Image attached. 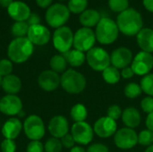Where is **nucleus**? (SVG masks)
<instances>
[{
  "mask_svg": "<svg viewBox=\"0 0 153 152\" xmlns=\"http://www.w3.org/2000/svg\"><path fill=\"white\" fill-rule=\"evenodd\" d=\"M116 22L119 31L128 37L136 36L143 26L142 14L134 8H128L118 13Z\"/></svg>",
  "mask_w": 153,
  "mask_h": 152,
  "instance_id": "nucleus-1",
  "label": "nucleus"
},
{
  "mask_svg": "<svg viewBox=\"0 0 153 152\" xmlns=\"http://www.w3.org/2000/svg\"><path fill=\"white\" fill-rule=\"evenodd\" d=\"M34 50V45L27 37L15 38L13 39L7 48V55L9 59L16 64L26 62Z\"/></svg>",
  "mask_w": 153,
  "mask_h": 152,
  "instance_id": "nucleus-2",
  "label": "nucleus"
},
{
  "mask_svg": "<svg viewBox=\"0 0 153 152\" xmlns=\"http://www.w3.org/2000/svg\"><path fill=\"white\" fill-rule=\"evenodd\" d=\"M95 35L97 41L102 45H110L114 43L119 35L117 22L108 17H101L96 26Z\"/></svg>",
  "mask_w": 153,
  "mask_h": 152,
  "instance_id": "nucleus-3",
  "label": "nucleus"
},
{
  "mask_svg": "<svg viewBox=\"0 0 153 152\" xmlns=\"http://www.w3.org/2000/svg\"><path fill=\"white\" fill-rule=\"evenodd\" d=\"M87 82L84 75L74 69H68L61 75L60 85L70 94H79L86 87Z\"/></svg>",
  "mask_w": 153,
  "mask_h": 152,
  "instance_id": "nucleus-4",
  "label": "nucleus"
},
{
  "mask_svg": "<svg viewBox=\"0 0 153 152\" xmlns=\"http://www.w3.org/2000/svg\"><path fill=\"white\" fill-rule=\"evenodd\" d=\"M70 11L68 7L63 4L56 3L51 4L46 12V22L47 23L55 29L65 26L70 17Z\"/></svg>",
  "mask_w": 153,
  "mask_h": 152,
  "instance_id": "nucleus-5",
  "label": "nucleus"
},
{
  "mask_svg": "<svg viewBox=\"0 0 153 152\" xmlns=\"http://www.w3.org/2000/svg\"><path fill=\"white\" fill-rule=\"evenodd\" d=\"M86 61L89 66L97 72H103L111 64L110 55L100 47H94L86 54Z\"/></svg>",
  "mask_w": 153,
  "mask_h": 152,
  "instance_id": "nucleus-6",
  "label": "nucleus"
},
{
  "mask_svg": "<svg viewBox=\"0 0 153 152\" xmlns=\"http://www.w3.org/2000/svg\"><path fill=\"white\" fill-rule=\"evenodd\" d=\"M74 35L72 30L67 26L56 29L53 34L54 47L62 54L68 52L74 46Z\"/></svg>",
  "mask_w": 153,
  "mask_h": 152,
  "instance_id": "nucleus-7",
  "label": "nucleus"
},
{
  "mask_svg": "<svg viewBox=\"0 0 153 152\" xmlns=\"http://www.w3.org/2000/svg\"><path fill=\"white\" fill-rule=\"evenodd\" d=\"M25 135L30 141H39L45 135V125L43 120L37 115L29 116L22 125Z\"/></svg>",
  "mask_w": 153,
  "mask_h": 152,
  "instance_id": "nucleus-8",
  "label": "nucleus"
},
{
  "mask_svg": "<svg viewBox=\"0 0 153 152\" xmlns=\"http://www.w3.org/2000/svg\"><path fill=\"white\" fill-rule=\"evenodd\" d=\"M96 35L91 28L82 27L76 30L74 35V47L82 52H88L94 47L96 43Z\"/></svg>",
  "mask_w": 153,
  "mask_h": 152,
  "instance_id": "nucleus-9",
  "label": "nucleus"
},
{
  "mask_svg": "<svg viewBox=\"0 0 153 152\" xmlns=\"http://www.w3.org/2000/svg\"><path fill=\"white\" fill-rule=\"evenodd\" d=\"M114 143L121 150H130L138 144V134L134 129L124 127L114 134Z\"/></svg>",
  "mask_w": 153,
  "mask_h": 152,
  "instance_id": "nucleus-10",
  "label": "nucleus"
},
{
  "mask_svg": "<svg viewBox=\"0 0 153 152\" xmlns=\"http://www.w3.org/2000/svg\"><path fill=\"white\" fill-rule=\"evenodd\" d=\"M131 67L135 75L145 76L153 68V56L151 53L140 51L135 55L131 64Z\"/></svg>",
  "mask_w": 153,
  "mask_h": 152,
  "instance_id": "nucleus-11",
  "label": "nucleus"
},
{
  "mask_svg": "<svg viewBox=\"0 0 153 152\" xmlns=\"http://www.w3.org/2000/svg\"><path fill=\"white\" fill-rule=\"evenodd\" d=\"M71 134L75 142L80 145L89 144L94 136L93 127L87 122H78L74 123L71 128Z\"/></svg>",
  "mask_w": 153,
  "mask_h": 152,
  "instance_id": "nucleus-12",
  "label": "nucleus"
},
{
  "mask_svg": "<svg viewBox=\"0 0 153 152\" xmlns=\"http://www.w3.org/2000/svg\"><path fill=\"white\" fill-rule=\"evenodd\" d=\"M94 133L102 139H108L111 136H114L117 131V121L111 119L108 116L100 117L93 125Z\"/></svg>",
  "mask_w": 153,
  "mask_h": 152,
  "instance_id": "nucleus-13",
  "label": "nucleus"
},
{
  "mask_svg": "<svg viewBox=\"0 0 153 152\" xmlns=\"http://www.w3.org/2000/svg\"><path fill=\"white\" fill-rule=\"evenodd\" d=\"M22 110V102L17 95L6 94L0 99V112L5 116L20 115Z\"/></svg>",
  "mask_w": 153,
  "mask_h": 152,
  "instance_id": "nucleus-14",
  "label": "nucleus"
},
{
  "mask_svg": "<svg viewBox=\"0 0 153 152\" xmlns=\"http://www.w3.org/2000/svg\"><path fill=\"white\" fill-rule=\"evenodd\" d=\"M134 59L133 52L126 47H120L113 50L110 55V62L111 65L117 69H124L131 65Z\"/></svg>",
  "mask_w": 153,
  "mask_h": 152,
  "instance_id": "nucleus-15",
  "label": "nucleus"
},
{
  "mask_svg": "<svg viewBox=\"0 0 153 152\" xmlns=\"http://www.w3.org/2000/svg\"><path fill=\"white\" fill-rule=\"evenodd\" d=\"M50 37L51 34L49 30L41 24L30 26L27 34V38L30 41L36 46H43L48 44L50 40Z\"/></svg>",
  "mask_w": 153,
  "mask_h": 152,
  "instance_id": "nucleus-16",
  "label": "nucleus"
},
{
  "mask_svg": "<svg viewBox=\"0 0 153 152\" xmlns=\"http://www.w3.org/2000/svg\"><path fill=\"white\" fill-rule=\"evenodd\" d=\"M61 76L52 70L43 71L38 78L39 86L46 91H53L60 85Z\"/></svg>",
  "mask_w": 153,
  "mask_h": 152,
  "instance_id": "nucleus-17",
  "label": "nucleus"
},
{
  "mask_svg": "<svg viewBox=\"0 0 153 152\" xmlns=\"http://www.w3.org/2000/svg\"><path fill=\"white\" fill-rule=\"evenodd\" d=\"M48 131L52 137L56 139H61L69 131V124L66 117L64 116H53L48 124Z\"/></svg>",
  "mask_w": 153,
  "mask_h": 152,
  "instance_id": "nucleus-18",
  "label": "nucleus"
},
{
  "mask_svg": "<svg viewBox=\"0 0 153 152\" xmlns=\"http://www.w3.org/2000/svg\"><path fill=\"white\" fill-rule=\"evenodd\" d=\"M7 13L15 22H27L31 13L30 6L22 1H13L7 8Z\"/></svg>",
  "mask_w": 153,
  "mask_h": 152,
  "instance_id": "nucleus-19",
  "label": "nucleus"
},
{
  "mask_svg": "<svg viewBox=\"0 0 153 152\" xmlns=\"http://www.w3.org/2000/svg\"><path fill=\"white\" fill-rule=\"evenodd\" d=\"M22 130V124L18 118L11 117L2 126V134L4 139H16Z\"/></svg>",
  "mask_w": 153,
  "mask_h": 152,
  "instance_id": "nucleus-20",
  "label": "nucleus"
},
{
  "mask_svg": "<svg viewBox=\"0 0 153 152\" xmlns=\"http://www.w3.org/2000/svg\"><path fill=\"white\" fill-rule=\"evenodd\" d=\"M121 119L126 127L134 129L140 125L142 121V116L137 108H135L134 107H129L123 110Z\"/></svg>",
  "mask_w": 153,
  "mask_h": 152,
  "instance_id": "nucleus-21",
  "label": "nucleus"
},
{
  "mask_svg": "<svg viewBox=\"0 0 153 152\" xmlns=\"http://www.w3.org/2000/svg\"><path fill=\"white\" fill-rule=\"evenodd\" d=\"M136 40L142 51L153 53V29L143 28L136 35Z\"/></svg>",
  "mask_w": 153,
  "mask_h": 152,
  "instance_id": "nucleus-22",
  "label": "nucleus"
},
{
  "mask_svg": "<svg viewBox=\"0 0 153 152\" xmlns=\"http://www.w3.org/2000/svg\"><path fill=\"white\" fill-rule=\"evenodd\" d=\"M1 87L7 94L16 95L22 90V81L18 76L14 74H9L3 77Z\"/></svg>",
  "mask_w": 153,
  "mask_h": 152,
  "instance_id": "nucleus-23",
  "label": "nucleus"
},
{
  "mask_svg": "<svg viewBox=\"0 0 153 152\" xmlns=\"http://www.w3.org/2000/svg\"><path fill=\"white\" fill-rule=\"evenodd\" d=\"M101 16L97 10L94 9H86L79 16L80 23L85 28H92L97 26L100 21Z\"/></svg>",
  "mask_w": 153,
  "mask_h": 152,
  "instance_id": "nucleus-24",
  "label": "nucleus"
},
{
  "mask_svg": "<svg viewBox=\"0 0 153 152\" xmlns=\"http://www.w3.org/2000/svg\"><path fill=\"white\" fill-rule=\"evenodd\" d=\"M63 56L65 57L67 63L73 67H80L86 61V55L84 54V52H82L75 48L69 50L68 52L63 54Z\"/></svg>",
  "mask_w": 153,
  "mask_h": 152,
  "instance_id": "nucleus-25",
  "label": "nucleus"
},
{
  "mask_svg": "<svg viewBox=\"0 0 153 152\" xmlns=\"http://www.w3.org/2000/svg\"><path fill=\"white\" fill-rule=\"evenodd\" d=\"M103 80L108 84H116L119 82L121 78V73L119 70L113 65H109L102 72Z\"/></svg>",
  "mask_w": 153,
  "mask_h": 152,
  "instance_id": "nucleus-26",
  "label": "nucleus"
},
{
  "mask_svg": "<svg viewBox=\"0 0 153 152\" xmlns=\"http://www.w3.org/2000/svg\"><path fill=\"white\" fill-rule=\"evenodd\" d=\"M67 64L68 63L63 55H55L51 57L49 61V65L51 67V70L57 73L65 72Z\"/></svg>",
  "mask_w": 153,
  "mask_h": 152,
  "instance_id": "nucleus-27",
  "label": "nucleus"
},
{
  "mask_svg": "<svg viewBox=\"0 0 153 152\" xmlns=\"http://www.w3.org/2000/svg\"><path fill=\"white\" fill-rule=\"evenodd\" d=\"M70 116L72 119L75 122H84L88 116V110L86 107L82 104H76L74 105L70 111Z\"/></svg>",
  "mask_w": 153,
  "mask_h": 152,
  "instance_id": "nucleus-28",
  "label": "nucleus"
},
{
  "mask_svg": "<svg viewBox=\"0 0 153 152\" xmlns=\"http://www.w3.org/2000/svg\"><path fill=\"white\" fill-rule=\"evenodd\" d=\"M30 25L27 22H15L12 26L11 31L15 38H23L28 34Z\"/></svg>",
  "mask_w": 153,
  "mask_h": 152,
  "instance_id": "nucleus-29",
  "label": "nucleus"
},
{
  "mask_svg": "<svg viewBox=\"0 0 153 152\" xmlns=\"http://www.w3.org/2000/svg\"><path fill=\"white\" fill-rule=\"evenodd\" d=\"M88 5V0H69L67 7L70 13L81 14L84 12Z\"/></svg>",
  "mask_w": 153,
  "mask_h": 152,
  "instance_id": "nucleus-30",
  "label": "nucleus"
},
{
  "mask_svg": "<svg viewBox=\"0 0 153 152\" xmlns=\"http://www.w3.org/2000/svg\"><path fill=\"white\" fill-rule=\"evenodd\" d=\"M124 93L128 99H136L142 95L143 90L140 84L136 82H129L124 89Z\"/></svg>",
  "mask_w": 153,
  "mask_h": 152,
  "instance_id": "nucleus-31",
  "label": "nucleus"
},
{
  "mask_svg": "<svg viewBox=\"0 0 153 152\" xmlns=\"http://www.w3.org/2000/svg\"><path fill=\"white\" fill-rule=\"evenodd\" d=\"M140 86L143 92L146 93L148 96L153 97V73H150L149 74L143 76L141 80Z\"/></svg>",
  "mask_w": 153,
  "mask_h": 152,
  "instance_id": "nucleus-32",
  "label": "nucleus"
},
{
  "mask_svg": "<svg viewBox=\"0 0 153 152\" xmlns=\"http://www.w3.org/2000/svg\"><path fill=\"white\" fill-rule=\"evenodd\" d=\"M138 143L144 147H149L153 144V132L149 129H145L140 132L138 134Z\"/></svg>",
  "mask_w": 153,
  "mask_h": 152,
  "instance_id": "nucleus-33",
  "label": "nucleus"
},
{
  "mask_svg": "<svg viewBox=\"0 0 153 152\" xmlns=\"http://www.w3.org/2000/svg\"><path fill=\"white\" fill-rule=\"evenodd\" d=\"M108 7L115 13H122L129 8V0H108Z\"/></svg>",
  "mask_w": 153,
  "mask_h": 152,
  "instance_id": "nucleus-34",
  "label": "nucleus"
},
{
  "mask_svg": "<svg viewBox=\"0 0 153 152\" xmlns=\"http://www.w3.org/2000/svg\"><path fill=\"white\" fill-rule=\"evenodd\" d=\"M62 149L63 145L60 139H56L54 137L49 138L44 145V151L46 152H61Z\"/></svg>",
  "mask_w": 153,
  "mask_h": 152,
  "instance_id": "nucleus-35",
  "label": "nucleus"
},
{
  "mask_svg": "<svg viewBox=\"0 0 153 152\" xmlns=\"http://www.w3.org/2000/svg\"><path fill=\"white\" fill-rule=\"evenodd\" d=\"M13 62L10 59H1L0 60V75L2 77L12 74L13 72Z\"/></svg>",
  "mask_w": 153,
  "mask_h": 152,
  "instance_id": "nucleus-36",
  "label": "nucleus"
},
{
  "mask_svg": "<svg viewBox=\"0 0 153 152\" xmlns=\"http://www.w3.org/2000/svg\"><path fill=\"white\" fill-rule=\"evenodd\" d=\"M122 114H123V110L118 105H112L107 110V116L110 117L115 121L121 118Z\"/></svg>",
  "mask_w": 153,
  "mask_h": 152,
  "instance_id": "nucleus-37",
  "label": "nucleus"
},
{
  "mask_svg": "<svg viewBox=\"0 0 153 152\" xmlns=\"http://www.w3.org/2000/svg\"><path fill=\"white\" fill-rule=\"evenodd\" d=\"M141 108L146 114H151L153 112V97L147 96L141 101Z\"/></svg>",
  "mask_w": 153,
  "mask_h": 152,
  "instance_id": "nucleus-38",
  "label": "nucleus"
},
{
  "mask_svg": "<svg viewBox=\"0 0 153 152\" xmlns=\"http://www.w3.org/2000/svg\"><path fill=\"white\" fill-rule=\"evenodd\" d=\"M1 151L2 152H15L16 143L14 140L4 139L1 143Z\"/></svg>",
  "mask_w": 153,
  "mask_h": 152,
  "instance_id": "nucleus-39",
  "label": "nucleus"
},
{
  "mask_svg": "<svg viewBox=\"0 0 153 152\" xmlns=\"http://www.w3.org/2000/svg\"><path fill=\"white\" fill-rule=\"evenodd\" d=\"M27 152H44V145L39 141H30L28 144Z\"/></svg>",
  "mask_w": 153,
  "mask_h": 152,
  "instance_id": "nucleus-40",
  "label": "nucleus"
},
{
  "mask_svg": "<svg viewBox=\"0 0 153 152\" xmlns=\"http://www.w3.org/2000/svg\"><path fill=\"white\" fill-rule=\"evenodd\" d=\"M86 152H109V150L105 144L98 142L91 144L88 147Z\"/></svg>",
  "mask_w": 153,
  "mask_h": 152,
  "instance_id": "nucleus-41",
  "label": "nucleus"
},
{
  "mask_svg": "<svg viewBox=\"0 0 153 152\" xmlns=\"http://www.w3.org/2000/svg\"><path fill=\"white\" fill-rule=\"evenodd\" d=\"M60 141H61V143H62L63 147H65L66 149H72L73 147L75 146V142H74V140L71 133L65 134L64 137H62L60 139Z\"/></svg>",
  "mask_w": 153,
  "mask_h": 152,
  "instance_id": "nucleus-42",
  "label": "nucleus"
},
{
  "mask_svg": "<svg viewBox=\"0 0 153 152\" xmlns=\"http://www.w3.org/2000/svg\"><path fill=\"white\" fill-rule=\"evenodd\" d=\"M120 73H121V77L124 79H131L132 77H134L135 75L131 66H128V67L122 69Z\"/></svg>",
  "mask_w": 153,
  "mask_h": 152,
  "instance_id": "nucleus-43",
  "label": "nucleus"
},
{
  "mask_svg": "<svg viewBox=\"0 0 153 152\" xmlns=\"http://www.w3.org/2000/svg\"><path fill=\"white\" fill-rule=\"evenodd\" d=\"M27 22L30 26H32V25H37V24H39L40 22V18L39 16L37 14V13H30L29 19L27 20Z\"/></svg>",
  "mask_w": 153,
  "mask_h": 152,
  "instance_id": "nucleus-44",
  "label": "nucleus"
},
{
  "mask_svg": "<svg viewBox=\"0 0 153 152\" xmlns=\"http://www.w3.org/2000/svg\"><path fill=\"white\" fill-rule=\"evenodd\" d=\"M35 1L38 6L40 8H48L53 2V0H35Z\"/></svg>",
  "mask_w": 153,
  "mask_h": 152,
  "instance_id": "nucleus-45",
  "label": "nucleus"
},
{
  "mask_svg": "<svg viewBox=\"0 0 153 152\" xmlns=\"http://www.w3.org/2000/svg\"><path fill=\"white\" fill-rule=\"evenodd\" d=\"M145 125H146L147 129H149L152 132H153V112L147 116V118H146V121H145Z\"/></svg>",
  "mask_w": 153,
  "mask_h": 152,
  "instance_id": "nucleus-46",
  "label": "nucleus"
},
{
  "mask_svg": "<svg viewBox=\"0 0 153 152\" xmlns=\"http://www.w3.org/2000/svg\"><path fill=\"white\" fill-rule=\"evenodd\" d=\"M143 4L146 10L153 13V0H143Z\"/></svg>",
  "mask_w": 153,
  "mask_h": 152,
  "instance_id": "nucleus-47",
  "label": "nucleus"
},
{
  "mask_svg": "<svg viewBox=\"0 0 153 152\" xmlns=\"http://www.w3.org/2000/svg\"><path fill=\"white\" fill-rule=\"evenodd\" d=\"M13 2V0H0V5L2 7L8 8L12 4Z\"/></svg>",
  "mask_w": 153,
  "mask_h": 152,
  "instance_id": "nucleus-48",
  "label": "nucleus"
},
{
  "mask_svg": "<svg viewBox=\"0 0 153 152\" xmlns=\"http://www.w3.org/2000/svg\"><path fill=\"white\" fill-rule=\"evenodd\" d=\"M70 152H86L82 146H74L71 149Z\"/></svg>",
  "mask_w": 153,
  "mask_h": 152,
  "instance_id": "nucleus-49",
  "label": "nucleus"
},
{
  "mask_svg": "<svg viewBox=\"0 0 153 152\" xmlns=\"http://www.w3.org/2000/svg\"><path fill=\"white\" fill-rule=\"evenodd\" d=\"M144 152H153V144L151 145V146H149V147H147V149L145 150Z\"/></svg>",
  "mask_w": 153,
  "mask_h": 152,
  "instance_id": "nucleus-50",
  "label": "nucleus"
},
{
  "mask_svg": "<svg viewBox=\"0 0 153 152\" xmlns=\"http://www.w3.org/2000/svg\"><path fill=\"white\" fill-rule=\"evenodd\" d=\"M2 80H3V77L0 75V87H1V84H2Z\"/></svg>",
  "mask_w": 153,
  "mask_h": 152,
  "instance_id": "nucleus-51",
  "label": "nucleus"
},
{
  "mask_svg": "<svg viewBox=\"0 0 153 152\" xmlns=\"http://www.w3.org/2000/svg\"><path fill=\"white\" fill-rule=\"evenodd\" d=\"M60 1H65V0H60Z\"/></svg>",
  "mask_w": 153,
  "mask_h": 152,
  "instance_id": "nucleus-52",
  "label": "nucleus"
}]
</instances>
